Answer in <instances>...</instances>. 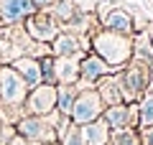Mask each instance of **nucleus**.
I'll return each instance as SVG.
<instances>
[{
	"label": "nucleus",
	"mask_w": 153,
	"mask_h": 145,
	"mask_svg": "<svg viewBox=\"0 0 153 145\" xmlns=\"http://www.w3.org/2000/svg\"><path fill=\"white\" fill-rule=\"evenodd\" d=\"M133 43H135V38L102 28L92 38V51L105 64L115 66V69H123L128 61H133Z\"/></svg>",
	"instance_id": "f257e3e1"
},
{
	"label": "nucleus",
	"mask_w": 153,
	"mask_h": 145,
	"mask_svg": "<svg viewBox=\"0 0 153 145\" xmlns=\"http://www.w3.org/2000/svg\"><path fill=\"white\" fill-rule=\"evenodd\" d=\"M102 99H100V92L97 87H84L79 94H76V102H74V109H71V122L74 125H89L94 120L102 117Z\"/></svg>",
	"instance_id": "f03ea898"
},
{
	"label": "nucleus",
	"mask_w": 153,
	"mask_h": 145,
	"mask_svg": "<svg viewBox=\"0 0 153 145\" xmlns=\"http://www.w3.org/2000/svg\"><path fill=\"white\" fill-rule=\"evenodd\" d=\"M117 84L123 89V97H125V102H133L143 92L148 89L151 84V69L140 61H130V66L125 69V74L117 76Z\"/></svg>",
	"instance_id": "7ed1b4c3"
},
{
	"label": "nucleus",
	"mask_w": 153,
	"mask_h": 145,
	"mask_svg": "<svg viewBox=\"0 0 153 145\" xmlns=\"http://www.w3.org/2000/svg\"><path fill=\"white\" fill-rule=\"evenodd\" d=\"M0 97L10 107H18L21 102L28 99V84L23 81V76L13 66H3L0 69Z\"/></svg>",
	"instance_id": "20e7f679"
},
{
	"label": "nucleus",
	"mask_w": 153,
	"mask_h": 145,
	"mask_svg": "<svg viewBox=\"0 0 153 145\" xmlns=\"http://www.w3.org/2000/svg\"><path fill=\"white\" fill-rule=\"evenodd\" d=\"M18 135L33 143H44V145H54V140H59L56 127L44 117H23L18 122Z\"/></svg>",
	"instance_id": "39448f33"
},
{
	"label": "nucleus",
	"mask_w": 153,
	"mask_h": 145,
	"mask_svg": "<svg viewBox=\"0 0 153 145\" xmlns=\"http://www.w3.org/2000/svg\"><path fill=\"white\" fill-rule=\"evenodd\" d=\"M26 28H28V36L36 38V41H54L56 36H59V23H56V18L51 16V13L46 10H38L33 13V16L26 18Z\"/></svg>",
	"instance_id": "423d86ee"
},
{
	"label": "nucleus",
	"mask_w": 153,
	"mask_h": 145,
	"mask_svg": "<svg viewBox=\"0 0 153 145\" xmlns=\"http://www.w3.org/2000/svg\"><path fill=\"white\" fill-rule=\"evenodd\" d=\"M26 107H28V112L36 115V117L51 115L56 109V87L54 84H41V87H36V89H31V94H28V99H26Z\"/></svg>",
	"instance_id": "0eeeda50"
},
{
	"label": "nucleus",
	"mask_w": 153,
	"mask_h": 145,
	"mask_svg": "<svg viewBox=\"0 0 153 145\" xmlns=\"http://www.w3.org/2000/svg\"><path fill=\"white\" fill-rule=\"evenodd\" d=\"M107 120L110 130L115 132H123V130H130L138 122V104H117V107H107V112L102 115Z\"/></svg>",
	"instance_id": "6e6552de"
},
{
	"label": "nucleus",
	"mask_w": 153,
	"mask_h": 145,
	"mask_svg": "<svg viewBox=\"0 0 153 145\" xmlns=\"http://www.w3.org/2000/svg\"><path fill=\"white\" fill-rule=\"evenodd\" d=\"M112 71H120V69L105 64L97 54H87L82 59V81H84V87H97L100 79L107 76V74H112Z\"/></svg>",
	"instance_id": "1a4fd4ad"
},
{
	"label": "nucleus",
	"mask_w": 153,
	"mask_h": 145,
	"mask_svg": "<svg viewBox=\"0 0 153 145\" xmlns=\"http://www.w3.org/2000/svg\"><path fill=\"white\" fill-rule=\"evenodd\" d=\"M82 59L84 56H61L54 59V74L59 84H74L82 79Z\"/></svg>",
	"instance_id": "9d476101"
},
{
	"label": "nucleus",
	"mask_w": 153,
	"mask_h": 145,
	"mask_svg": "<svg viewBox=\"0 0 153 145\" xmlns=\"http://www.w3.org/2000/svg\"><path fill=\"white\" fill-rule=\"evenodd\" d=\"M100 21H102V26L107 28V31L123 33V36H133V31H135V23H133L130 10H123V8H110Z\"/></svg>",
	"instance_id": "9b49d317"
},
{
	"label": "nucleus",
	"mask_w": 153,
	"mask_h": 145,
	"mask_svg": "<svg viewBox=\"0 0 153 145\" xmlns=\"http://www.w3.org/2000/svg\"><path fill=\"white\" fill-rule=\"evenodd\" d=\"M38 13L31 0H0V21L3 23H18L23 18Z\"/></svg>",
	"instance_id": "f8f14e48"
},
{
	"label": "nucleus",
	"mask_w": 153,
	"mask_h": 145,
	"mask_svg": "<svg viewBox=\"0 0 153 145\" xmlns=\"http://www.w3.org/2000/svg\"><path fill=\"white\" fill-rule=\"evenodd\" d=\"M79 130H82L84 145H107L110 140H112V130H110V125H107L105 117L94 120V122H89V125H82Z\"/></svg>",
	"instance_id": "ddd939ff"
},
{
	"label": "nucleus",
	"mask_w": 153,
	"mask_h": 145,
	"mask_svg": "<svg viewBox=\"0 0 153 145\" xmlns=\"http://www.w3.org/2000/svg\"><path fill=\"white\" fill-rule=\"evenodd\" d=\"M10 66H13V69H16L18 74L23 76V81L28 84V89H36V87H41V84H44L41 64H38L36 59H31V56H23V59H16Z\"/></svg>",
	"instance_id": "4468645a"
},
{
	"label": "nucleus",
	"mask_w": 153,
	"mask_h": 145,
	"mask_svg": "<svg viewBox=\"0 0 153 145\" xmlns=\"http://www.w3.org/2000/svg\"><path fill=\"white\" fill-rule=\"evenodd\" d=\"M51 51H54L59 59L61 56H82V43H79V38H76L74 33H59V36L54 38Z\"/></svg>",
	"instance_id": "2eb2a0df"
},
{
	"label": "nucleus",
	"mask_w": 153,
	"mask_h": 145,
	"mask_svg": "<svg viewBox=\"0 0 153 145\" xmlns=\"http://www.w3.org/2000/svg\"><path fill=\"white\" fill-rule=\"evenodd\" d=\"M76 94H79V92L74 89V84H59L56 87V112H59L61 117L71 120V109H74Z\"/></svg>",
	"instance_id": "dca6fc26"
},
{
	"label": "nucleus",
	"mask_w": 153,
	"mask_h": 145,
	"mask_svg": "<svg viewBox=\"0 0 153 145\" xmlns=\"http://www.w3.org/2000/svg\"><path fill=\"white\" fill-rule=\"evenodd\" d=\"M97 92H100V99H102V104H107V107L125 104V97H123V89H120V84H117V79L100 81V84H97Z\"/></svg>",
	"instance_id": "f3484780"
},
{
	"label": "nucleus",
	"mask_w": 153,
	"mask_h": 145,
	"mask_svg": "<svg viewBox=\"0 0 153 145\" xmlns=\"http://www.w3.org/2000/svg\"><path fill=\"white\" fill-rule=\"evenodd\" d=\"M133 61H140L148 69H153V46L148 43V36L140 33L135 36V43H133Z\"/></svg>",
	"instance_id": "a211bd4d"
},
{
	"label": "nucleus",
	"mask_w": 153,
	"mask_h": 145,
	"mask_svg": "<svg viewBox=\"0 0 153 145\" xmlns=\"http://www.w3.org/2000/svg\"><path fill=\"white\" fill-rule=\"evenodd\" d=\"M138 125L143 130L153 125V89L146 92L140 97V102H138Z\"/></svg>",
	"instance_id": "6ab92c4d"
},
{
	"label": "nucleus",
	"mask_w": 153,
	"mask_h": 145,
	"mask_svg": "<svg viewBox=\"0 0 153 145\" xmlns=\"http://www.w3.org/2000/svg\"><path fill=\"white\" fill-rule=\"evenodd\" d=\"M51 16L56 18V23H66V26H69V23L74 21V16H76L74 0H56L54 8H51Z\"/></svg>",
	"instance_id": "aec40b11"
},
{
	"label": "nucleus",
	"mask_w": 153,
	"mask_h": 145,
	"mask_svg": "<svg viewBox=\"0 0 153 145\" xmlns=\"http://www.w3.org/2000/svg\"><path fill=\"white\" fill-rule=\"evenodd\" d=\"M59 140H61V145H84L82 130H79V125H74V122L66 125V130L59 135Z\"/></svg>",
	"instance_id": "412c9836"
},
{
	"label": "nucleus",
	"mask_w": 153,
	"mask_h": 145,
	"mask_svg": "<svg viewBox=\"0 0 153 145\" xmlns=\"http://www.w3.org/2000/svg\"><path fill=\"white\" fill-rule=\"evenodd\" d=\"M41 74H44V81H46V84H56L54 59H44V61H41Z\"/></svg>",
	"instance_id": "4be33fe9"
},
{
	"label": "nucleus",
	"mask_w": 153,
	"mask_h": 145,
	"mask_svg": "<svg viewBox=\"0 0 153 145\" xmlns=\"http://www.w3.org/2000/svg\"><path fill=\"white\" fill-rule=\"evenodd\" d=\"M112 145H138L135 135L130 132V130H123V132H117V138L112 140Z\"/></svg>",
	"instance_id": "5701e85b"
},
{
	"label": "nucleus",
	"mask_w": 153,
	"mask_h": 145,
	"mask_svg": "<svg viewBox=\"0 0 153 145\" xmlns=\"http://www.w3.org/2000/svg\"><path fill=\"white\" fill-rule=\"evenodd\" d=\"M31 3H33V8H36V10H51L56 0H31Z\"/></svg>",
	"instance_id": "b1692460"
},
{
	"label": "nucleus",
	"mask_w": 153,
	"mask_h": 145,
	"mask_svg": "<svg viewBox=\"0 0 153 145\" xmlns=\"http://www.w3.org/2000/svg\"><path fill=\"white\" fill-rule=\"evenodd\" d=\"M140 145H153V125L143 130V143Z\"/></svg>",
	"instance_id": "393cba45"
},
{
	"label": "nucleus",
	"mask_w": 153,
	"mask_h": 145,
	"mask_svg": "<svg viewBox=\"0 0 153 145\" xmlns=\"http://www.w3.org/2000/svg\"><path fill=\"white\" fill-rule=\"evenodd\" d=\"M10 145H26V140H23L21 135H18V138H13V140H10Z\"/></svg>",
	"instance_id": "a878e982"
},
{
	"label": "nucleus",
	"mask_w": 153,
	"mask_h": 145,
	"mask_svg": "<svg viewBox=\"0 0 153 145\" xmlns=\"http://www.w3.org/2000/svg\"><path fill=\"white\" fill-rule=\"evenodd\" d=\"M151 46H153V36H151Z\"/></svg>",
	"instance_id": "bb28decb"
}]
</instances>
